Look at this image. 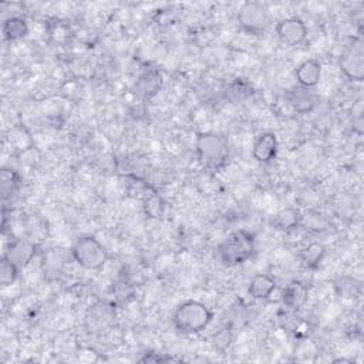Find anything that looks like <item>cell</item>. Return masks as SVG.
<instances>
[{
	"mask_svg": "<svg viewBox=\"0 0 364 364\" xmlns=\"http://www.w3.org/2000/svg\"><path fill=\"white\" fill-rule=\"evenodd\" d=\"M162 82H164L162 74L155 68H149L138 77L134 85V90L139 98L151 100L161 91Z\"/></svg>",
	"mask_w": 364,
	"mask_h": 364,
	"instance_id": "8fae6325",
	"label": "cell"
},
{
	"mask_svg": "<svg viewBox=\"0 0 364 364\" xmlns=\"http://www.w3.org/2000/svg\"><path fill=\"white\" fill-rule=\"evenodd\" d=\"M1 33L6 41H17L28 34V24L26 18L20 16H10L4 18L1 24Z\"/></svg>",
	"mask_w": 364,
	"mask_h": 364,
	"instance_id": "ac0fdd59",
	"label": "cell"
},
{
	"mask_svg": "<svg viewBox=\"0 0 364 364\" xmlns=\"http://www.w3.org/2000/svg\"><path fill=\"white\" fill-rule=\"evenodd\" d=\"M294 75L299 87L311 90L318 84L321 78V64L316 58L304 60L297 65Z\"/></svg>",
	"mask_w": 364,
	"mask_h": 364,
	"instance_id": "4fadbf2b",
	"label": "cell"
},
{
	"mask_svg": "<svg viewBox=\"0 0 364 364\" xmlns=\"http://www.w3.org/2000/svg\"><path fill=\"white\" fill-rule=\"evenodd\" d=\"M73 260L87 270H98L108 260V252L105 246L91 235H84L75 239L70 249Z\"/></svg>",
	"mask_w": 364,
	"mask_h": 364,
	"instance_id": "277c9868",
	"label": "cell"
},
{
	"mask_svg": "<svg viewBox=\"0 0 364 364\" xmlns=\"http://www.w3.org/2000/svg\"><path fill=\"white\" fill-rule=\"evenodd\" d=\"M256 252L255 235L239 229L229 233L218 246V259L226 267H235L253 257Z\"/></svg>",
	"mask_w": 364,
	"mask_h": 364,
	"instance_id": "6da1fadb",
	"label": "cell"
},
{
	"mask_svg": "<svg viewBox=\"0 0 364 364\" xmlns=\"http://www.w3.org/2000/svg\"><path fill=\"white\" fill-rule=\"evenodd\" d=\"M18 273H20V267H17L6 256H1V262H0V282H1V284L4 287L13 284L17 280Z\"/></svg>",
	"mask_w": 364,
	"mask_h": 364,
	"instance_id": "7402d4cb",
	"label": "cell"
},
{
	"mask_svg": "<svg viewBox=\"0 0 364 364\" xmlns=\"http://www.w3.org/2000/svg\"><path fill=\"white\" fill-rule=\"evenodd\" d=\"M338 65L343 75L350 81H363L364 78V47L361 38H353L341 51Z\"/></svg>",
	"mask_w": 364,
	"mask_h": 364,
	"instance_id": "5b68a950",
	"label": "cell"
},
{
	"mask_svg": "<svg viewBox=\"0 0 364 364\" xmlns=\"http://www.w3.org/2000/svg\"><path fill=\"white\" fill-rule=\"evenodd\" d=\"M195 151L199 164L212 172L220 171L229 159V142L218 132H199L195 141Z\"/></svg>",
	"mask_w": 364,
	"mask_h": 364,
	"instance_id": "7a4b0ae2",
	"label": "cell"
},
{
	"mask_svg": "<svg viewBox=\"0 0 364 364\" xmlns=\"http://www.w3.org/2000/svg\"><path fill=\"white\" fill-rule=\"evenodd\" d=\"M117 304L109 300L95 301L85 313V327L88 331L100 333L114 326L117 318Z\"/></svg>",
	"mask_w": 364,
	"mask_h": 364,
	"instance_id": "52a82bcc",
	"label": "cell"
},
{
	"mask_svg": "<svg viewBox=\"0 0 364 364\" xmlns=\"http://www.w3.org/2000/svg\"><path fill=\"white\" fill-rule=\"evenodd\" d=\"M269 23V11L260 3L246 1L240 6L237 11V24L247 34L260 36L266 31Z\"/></svg>",
	"mask_w": 364,
	"mask_h": 364,
	"instance_id": "8992f818",
	"label": "cell"
},
{
	"mask_svg": "<svg viewBox=\"0 0 364 364\" xmlns=\"http://www.w3.org/2000/svg\"><path fill=\"white\" fill-rule=\"evenodd\" d=\"M253 92H255L253 85L249 81H246L245 78H235L226 85L223 95L228 102L237 104L250 98Z\"/></svg>",
	"mask_w": 364,
	"mask_h": 364,
	"instance_id": "2e32d148",
	"label": "cell"
},
{
	"mask_svg": "<svg viewBox=\"0 0 364 364\" xmlns=\"http://www.w3.org/2000/svg\"><path fill=\"white\" fill-rule=\"evenodd\" d=\"M300 223H301V215L296 208L280 209L272 218V226L280 232H291L297 229Z\"/></svg>",
	"mask_w": 364,
	"mask_h": 364,
	"instance_id": "e0dca14e",
	"label": "cell"
},
{
	"mask_svg": "<svg viewBox=\"0 0 364 364\" xmlns=\"http://www.w3.org/2000/svg\"><path fill=\"white\" fill-rule=\"evenodd\" d=\"M309 299V287L300 280L289 282L282 290V301L290 310L301 309Z\"/></svg>",
	"mask_w": 364,
	"mask_h": 364,
	"instance_id": "5bb4252c",
	"label": "cell"
},
{
	"mask_svg": "<svg viewBox=\"0 0 364 364\" xmlns=\"http://www.w3.org/2000/svg\"><path fill=\"white\" fill-rule=\"evenodd\" d=\"M212 318V310L199 300H185L172 313V324L182 334L200 333L210 324Z\"/></svg>",
	"mask_w": 364,
	"mask_h": 364,
	"instance_id": "3957f363",
	"label": "cell"
},
{
	"mask_svg": "<svg viewBox=\"0 0 364 364\" xmlns=\"http://www.w3.org/2000/svg\"><path fill=\"white\" fill-rule=\"evenodd\" d=\"M36 252H37V245L31 239L16 237L9 243L3 256L11 260L17 267L23 269L34 259Z\"/></svg>",
	"mask_w": 364,
	"mask_h": 364,
	"instance_id": "9c48e42d",
	"label": "cell"
},
{
	"mask_svg": "<svg viewBox=\"0 0 364 364\" xmlns=\"http://www.w3.org/2000/svg\"><path fill=\"white\" fill-rule=\"evenodd\" d=\"M276 289V280L273 276L267 273H257L255 274L247 286V291L253 299L264 300L272 296Z\"/></svg>",
	"mask_w": 364,
	"mask_h": 364,
	"instance_id": "9a60e30c",
	"label": "cell"
},
{
	"mask_svg": "<svg viewBox=\"0 0 364 364\" xmlns=\"http://www.w3.org/2000/svg\"><path fill=\"white\" fill-rule=\"evenodd\" d=\"M326 256V247L323 243L320 242H310L306 247L301 249L300 252V260H301V264L306 267V269H310V270H314L317 269L323 259Z\"/></svg>",
	"mask_w": 364,
	"mask_h": 364,
	"instance_id": "d6986e66",
	"label": "cell"
},
{
	"mask_svg": "<svg viewBox=\"0 0 364 364\" xmlns=\"http://www.w3.org/2000/svg\"><path fill=\"white\" fill-rule=\"evenodd\" d=\"M276 36L287 47H297L307 38V27L299 17H286L276 24Z\"/></svg>",
	"mask_w": 364,
	"mask_h": 364,
	"instance_id": "ba28073f",
	"label": "cell"
},
{
	"mask_svg": "<svg viewBox=\"0 0 364 364\" xmlns=\"http://www.w3.org/2000/svg\"><path fill=\"white\" fill-rule=\"evenodd\" d=\"M112 296H114L115 304L128 303L132 299V296H134V286H132V283L127 277L119 276L114 282V284H112Z\"/></svg>",
	"mask_w": 364,
	"mask_h": 364,
	"instance_id": "44dd1931",
	"label": "cell"
},
{
	"mask_svg": "<svg viewBox=\"0 0 364 364\" xmlns=\"http://www.w3.org/2000/svg\"><path fill=\"white\" fill-rule=\"evenodd\" d=\"M0 189H1V198L3 202L7 199H11L20 188V176L18 173L11 168H3L1 169V178H0Z\"/></svg>",
	"mask_w": 364,
	"mask_h": 364,
	"instance_id": "ffe728a7",
	"label": "cell"
},
{
	"mask_svg": "<svg viewBox=\"0 0 364 364\" xmlns=\"http://www.w3.org/2000/svg\"><path fill=\"white\" fill-rule=\"evenodd\" d=\"M277 151H279V141L276 134L272 131L259 134L252 146V155L260 164H267L273 161L277 155Z\"/></svg>",
	"mask_w": 364,
	"mask_h": 364,
	"instance_id": "30bf717a",
	"label": "cell"
},
{
	"mask_svg": "<svg viewBox=\"0 0 364 364\" xmlns=\"http://www.w3.org/2000/svg\"><path fill=\"white\" fill-rule=\"evenodd\" d=\"M286 101L287 104L297 112V114H307L313 111V108L317 104V95L303 87H294L286 92Z\"/></svg>",
	"mask_w": 364,
	"mask_h": 364,
	"instance_id": "7c38bea8",
	"label": "cell"
}]
</instances>
